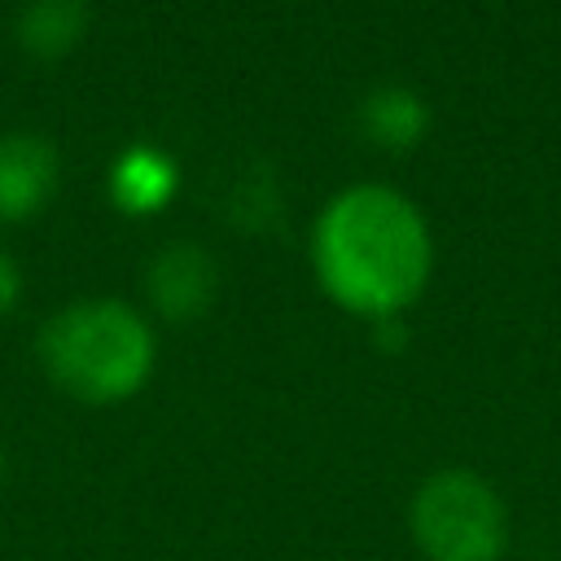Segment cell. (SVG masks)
<instances>
[{
    "instance_id": "277c9868",
    "label": "cell",
    "mask_w": 561,
    "mask_h": 561,
    "mask_svg": "<svg viewBox=\"0 0 561 561\" xmlns=\"http://www.w3.org/2000/svg\"><path fill=\"white\" fill-rule=\"evenodd\" d=\"M215 289H219V267L210 250H202L197 241H167L145 267L149 307L171 324H188L206 316Z\"/></svg>"
},
{
    "instance_id": "8992f818",
    "label": "cell",
    "mask_w": 561,
    "mask_h": 561,
    "mask_svg": "<svg viewBox=\"0 0 561 561\" xmlns=\"http://www.w3.org/2000/svg\"><path fill=\"white\" fill-rule=\"evenodd\" d=\"M175 184H180L175 162L162 149H153V145H131L110 167V197L127 215H153V210H162L175 197Z\"/></svg>"
},
{
    "instance_id": "8fae6325",
    "label": "cell",
    "mask_w": 561,
    "mask_h": 561,
    "mask_svg": "<svg viewBox=\"0 0 561 561\" xmlns=\"http://www.w3.org/2000/svg\"><path fill=\"white\" fill-rule=\"evenodd\" d=\"M4 482H9V451L0 447V491H4Z\"/></svg>"
},
{
    "instance_id": "52a82bcc",
    "label": "cell",
    "mask_w": 561,
    "mask_h": 561,
    "mask_svg": "<svg viewBox=\"0 0 561 561\" xmlns=\"http://www.w3.org/2000/svg\"><path fill=\"white\" fill-rule=\"evenodd\" d=\"M359 131L377 145V149H390V153H403L412 149L425 127H430V105L403 88V83H381L373 88L364 101H359Z\"/></svg>"
},
{
    "instance_id": "7a4b0ae2",
    "label": "cell",
    "mask_w": 561,
    "mask_h": 561,
    "mask_svg": "<svg viewBox=\"0 0 561 561\" xmlns=\"http://www.w3.org/2000/svg\"><path fill=\"white\" fill-rule=\"evenodd\" d=\"M35 355L44 377L75 403L118 408L149 386L158 364V337L131 302L79 298L44 320Z\"/></svg>"
},
{
    "instance_id": "30bf717a",
    "label": "cell",
    "mask_w": 561,
    "mask_h": 561,
    "mask_svg": "<svg viewBox=\"0 0 561 561\" xmlns=\"http://www.w3.org/2000/svg\"><path fill=\"white\" fill-rule=\"evenodd\" d=\"M373 337H377V346H386V351H399V346L408 342V324H403V316H386V320H373Z\"/></svg>"
},
{
    "instance_id": "3957f363",
    "label": "cell",
    "mask_w": 561,
    "mask_h": 561,
    "mask_svg": "<svg viewBox=\"0 0 561 561\" xmlns=\"http://www.w3.org/2000/svg\"><path fill=\"white\" fill-rule=\"evenodd\" d=\"M408 535L425 561H500L508 548V508L473 469H434L408 500Z\"/></svg>"
},
{
    "instance_id": "5b68a950",
    "label": "cell",
    "mask_w": 561,
    "mask_h": 561,
    "mask_svg": "<svg viewBox=\"0 0 561 561\" xmlns=\"http://www.w3.org/2000/svg\"><path fill=\"white\" fill-rule=\"evenodd\" d=\"M57 193V149L39 131L0 136V224L35 219Z\"/></svg>"
},
{
    "instance_id": "6da1fadb",
    "label": "cell",
    "mask_w": 561,
    "mask_h": 561,
    "mask_svg": "<svg viewBox=\"0 0 561 561\" xmlns=\"http://www.w3.org/2000/svg\"><path fill=\"white\" fill-rule=\"evenodd\" d=\"M434 245L421 210L386 184H351L311 224L320 289L351 316H403L430 280Z\"/></svg>"
},
{
    "instance_id": "ba28073f",
    "label": "cell",
    "mask_w": 561,
    "mask_h": 561,
    "mask_svg": "<svg viewBox=\"0 0 561 561\" xmlns=\"http://www.w3.org/2000/svg\"><path fill=\"white\" fill-rule=\"evenodd\" d=\"M13 35L31 57H66L88 35V4L83 0H22L13 18Z\"/></svg>"
},
{
    "instance_id": "9c48e42d",
    "label": "cell",
    "mask_w": 561,
    "mask_h": 561,
    "mask_svg": "<svg viewBox=\"0 0 561 561\" xmlns=\"http://www.w3.org/2000/svg\"><path fill=\"white\" fill-rule=\"evenodd\" d=\"M18 298H22V276H18V263L0 250V320L18 307Z\"/></svg>"
}]
</instances>
